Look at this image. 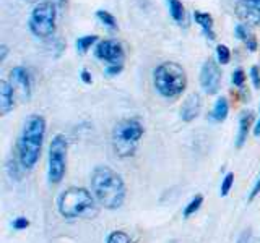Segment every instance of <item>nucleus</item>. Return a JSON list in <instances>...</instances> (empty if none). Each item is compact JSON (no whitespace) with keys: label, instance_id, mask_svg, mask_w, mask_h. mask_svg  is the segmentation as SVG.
<instances>
[{"label":"nucleus","instance_id":"obj_1","mask_svg":"<svg viewBox=\"0 0 260 243\" xmlns=\"http://www.w3.org/2000/svg\"><path fill=\"white\" fill-rule=\"evenodd\" d=\"M91 193L104 209H119L125 201L127 188L120 174L109 166H96L91 172Z\"/></svg>","mask_w":260,"mask_h":243},{"label":"nucleus","instance_id":"obj_2","mask_svg":"<svg viewBox=\"0 0 260 243\" xmlns=\"http://www.w3.org/2000/svg\"><path fill=\"white\" fill-rule=\"evenodd\" d=\"M46 136V118L39 113L24 120L23 130L16 141V157L24 170H31L38 164Z\"/></svg>","mask_w":260,"mask_h":243},{"label":"nucleus","instance_id":"obj_3","mask_svg":"<svg viewBox=\"0 0 260 243\" xmlns=\"http://www.w3.org/2000/svg\"><path fill=\"white\" fill-rule=\"evenodd\" d=\"M96 202L91 191L81 186H70L57 196V211L65 219L93 217L98 214Z\"/></svg>","mask_w":260,"mask_h":243},{"label":"nucleus","instance_id":"obj_4","mask_svg":"<svg viewBox=\"0 0 260 243\" xmlns=\"http://www.w3.org/2000/svg\"><path fill=\"white\" fill-rule=\"evenodd\" d=\"M153 85L161 97L176 99L187 88L185 70L176 62H162L153 71Z\"/></svg>","mask_w":260,"mask_h":243},{"label":"nucleus","instance_id":"obj_5","mask_svg":"<svg viewBox=\"0 0 260 243\" xmlns=\"http://www.w3.org/2000/svg\"><path fill=\"white\" fill-rule=\"evenodd\" d=\"M145 133L143 124L138 118L120 120L112 130V146L119 157H130L137 151L138 141Z\"/></svg>","mask_w":260,"mask_h":243},{"label":"nucleus","instance_id":"obj_6","mask_svg":"<svg viewBox=\"0 0 260 243\" xmlns=\"http://www.w3.org/2000/svg\"><path fill=\"white\" fill-rule=\"evenodd\" d=\"M67 154H69V141L65 135L57 133L51 144H49L47 156V180L51 185H59L65 172H67Z\"/></svg>","mask_w":260,"mask_h":243},{"label":"nucleus","instance_id":"obj_7","mask_svg":"<svg viewBox=\"0 0 260 243\" xmlns=\"http://www.w3.org/2000/svg\"><path fill=\"white\" fill-rule=\"evenodd\" d=\"M55 5L52 2H41L32 8L28 20V28L36 37L47 39L55 32Z\"/></svg>","mask_w":260,"mask_h":243},{"label":"nucleus","instance_id":"obj_8","mask_svg":"<svg viewBox=\"0 0 260 243\" xmlns=\"http://www.w3.org/2000/svg\"><path fill=\"white\" fill-rule=\"evenodd\" d=\"M94 57L98 60L106 62V67H124L125 52L120 43L114 39H106L98 43L94 47Z\"/></svg>","mask_w":260,"mask_h":243},{"label":"nucleus","instance_id":"obj_9","mask_svg":"<svg viewBox=\"0 0 260 243\" xmlns=\"http://www.w3.org/2000/svg\"><path fill=\"white\" fill-rule=\"evenodd\" d=\"M200 86L207 94H216L221 86V70L213 59H208L200 70Z\"/></svg>","mask_w":260,"mask_h":243},{"label":"nucleus","instance_id":"obj_10","mask_svg":"<svg viewBox=\"0 0 260 243\" xmlns=\"http://www.w3.org/2000/svg\"><path fill=\"white\" fill-rule=\"evenodd\" d=\"M238 18L250 26H260V0H239L234 7Z\"/></svg>","mask_w":260,"mask_h":243},{"label":"nucleus","instance_id":"obj_11","mask_svg":"<svg viewBox=\"0 0 260 243\" xmlns=\"http://www.w3.org/2000/svg\"><path fill=\"white\" fill-rule=\"evenodd\" d=\"M10 79L12 86H15L20 91L23 99L29 101L31 99V76L29 71L24 67H15L10 71Z\"/></svg>","mask_w":260,"mask_h":243},{"label":"nucleus","instance_id":"obj_12","mask_svg":"<svg viewBox=\"0 0 260 243\" xmlns=\"http://www.w3.org/2000/svg\"><path fill=\"white\" fill-rule=\"evenodd\" d=\"M200 110H202V99H200V96L192 93V94H189V96L185 97L182 105H181V118L189 124V122H192V120H195V118L199 117Z\"/></svg>","mask_w":260,"mask_h":243},{"label":"nucleus","instance_id":"obj_13","mask_svg":"<svg viewBox=\"0 0 260 243\" xmlns=\"http://www.w3.org/2000/svg\"><path fill=\"white\" fill-rule=\"evenodd\" d=\"M252 124H254V113H252L250 110L242 112L241 117H239V132H238V136H236V148L238 149L242 148L244 143L247 141Z\"/></svg>","mask_w":260,"mask_h":243},{"label":"nucleus","instance_id":"obj_14","mask_svg":"<svg viewBox=\"0 0 260 243\" xmlns=\"http://www.w3.org/2000/svg\"><path fill=\"white\" fill-rule=\"evenodd\" d=\"M13 86L7 79H2L0 81V112L2 115H7L13 109Z\"/></svg>","mask_w":260,"mask_h":243},{"label":"nucleus","instance_id":"obj_15","mask_svg":"<svg viewBox=\"0 0 260 243\" xmlns=\"http://www.w3.org/2000/svg\"><path fill=\"white\" fill-rule=\"evenodd\" d=\"M193 20L202 28L203 34H205L210 40H215L216 34H215V31H213V16H211L210 13L195 10L193 12Z\"/></svg>","mask_w":260,"mask_h":243},{"label":"nucleus","instance_id":"obj_16","mask_svg":"<svg viewBox=\"0 0 260 243\" xmlns=\"http://www.w3.org/2000/svg\"><path fill=\"white\" fill-rule=\"evenodd\" d=\"M228 113H230V104H228L226 97H218L213 109L210 112V118L213 122H224Z\"/></svg>","mask_w":260,"mask_h":243},{"label":"nucleus","instance_id":"obj_17","mask_svg":"<svg viewBox=\"0 0 260 243\" xmlns=\"http://www.w3.org/2000/svg\"><path fill=\"white\" fill-rule=\"evenodd\" d=\"M169 13L173 16V20L179 24H182L185 21V10L181 0H168Z\"/></svg>","mask_w":260,"mask_h":243},{"label":"nucleus","instance_id":"obj_18","mask_svg":"<svg viewBox=\"0 0 260 243\" xmlns=\"http://www.w3.org/2000/svg\"><path fill=\"white\" fill-rule=\"evenodd\" d=\"M98 43V36L91 34V36H81L77 39V43H75V47H77V51L80 54H86L89 49L93 47V44Z\"/></svg>","mask_w":260,"mask_h":243},{"label":"nucleus","instance_id":"obj_19","mask_svg":"<svg viewBox=\"0 0 260 243\" xmlns=\"http://www.w3.org/2000/svg\"><path fill=\"white\" fill-rule=\"evenodd\" d=\"M202 205H203V196H202V194H197V196L192 198L189 201V205L185 206V209H184V217H190L192 214H195L200 209Z\"/></svg>","mask_w":260,"mask_h":243},{"label":"nucleus","instance_id":"obj_20","mask_svg":"<svg viewBox=\"0 0 260 243\" xmlns=\"http://www.w3.org/2000/svg\"><path fill=\"white\" fill-rule=\"evenodd\" d=\"M96 18L100 20L103 24H106L108 28H111V29H116L117 28V21H116V18H114V15H111L109 12L98 10L96 12Z\"/></svg>","mask_w":260,"mask_h":243},{"label":"nucleus","instance_id":"obj_21","mask_svg":"<svg viewBox=\"0 0 260 243\" xmlns=\"http://www.w3.org/2000/svg\"><path fill=\"white\" fill-rule=\"evenodd\" d=\"M7 170H8V175H10L12 178H15V180H20V177H21V170H24V169H23V166L20 164L18 157H15L13 160L8 162Z\"/></svg>","mask_w":260,"mask_h":243},{"label":"nucleus","instance_id":"obj_22","mask_svg":"<svg viewBox=\"0 0 260 243\" xmlns=\"http://www.w3.org/2000/svg\"><path fill=\"white\" fill-rule=\"evenodd\" d=\"M106 243H132V240H130V237L122 230H114L108 235V240H106Z\"/></svg>","mask_w":260,"mask_h":243},{"label":"nucleus","instance_id":"obj_23","mask_svg":"<svg viewBox=\"0 0 260 243\" xmlns=\"http://www.w3.org/2000/svg\"><path fill=\"white\" fill-rule=\"evenodd\" d=\"M216 59H218V63H221V65L230 63V60H231V52H230V49H228L224 44H219L216 47Z\"/></svg>","mask_w":260,"mask_h":243},{"label":"nucleus","instance_id":"obj_24","mask_svg":"<svg viewBox=\"0 0 260 243\" xmlns=\"http://www.w3.org/2000/svg\"><path fill=\"white\" fill-rule=\"evenodd\" d=\"M233 185H234V174L228 172L223 178V182H221V190H219V194H221V196H228L231 188H233Z\"/></svg>","mask_w":260,"mask_h":243},{"label":"nucleus","instance_id":"obj_25","mask_svg":"<svg viewBox=\"0 0 260 243\" xmlns=\"http://www.w3.org/2000/svg\"><path fill=\"white\" fill-rule=\"evenodd\" d=\"M236 37L238 39H241V40H244V43H247V40L250 39V37H254L250 34V31H249V28H247V24H238V26H236Z\"/></svg>","mask_w":260,"mask_h":243},{"label":"nucleus","instance_id":"obj_26","mask_svg":"<svg viewBox=\"0 0 260 243\" xmlns=\"http://www.w3.org/2000/svg\"><path fill=\"white\" fill-rule=\"evenodd\" d=\"M231 81H233V85H234V86L241 88V86L244 85V81H246V73H244V70H241V68L234 70Z\"/></svg>","mask_w":260,"mask_h":243},{"label":"nucleus","instance_id":"obj_27","mask_svg":"<svg viewBox=\"0 0 260 243\" xmlns=\"http://www.w3.org/2000/svg\"><path fill=\"white\" fill-rule=\"evenodd\" d=\"M28 225H29V221H28L26 217H23V216L16 217L15 221H13V229H15V230H24Z\"/></svg>","mask_w":260,"mask_h":243},{"label":"nucleus","instance_id":"obj_28","mask_svg":"<svg viewBox=\"0 0 260 243\" xmlns=\"http://www.w3.org/2000/svg\"><path fill=\"white\" fill-rule=\"evenodd\" d=\"M250 78H252V83H254V88L260 89V70L255 65L250 68Z\"/></svg>","mask_w":260,"mask_h":243},{"label":"nucleus","instance_id":"obj_29","mask_svg":"<svg viewBox=\"0 0 260 243\" xmlns=\"http://www.w3.org/2000/svg\"><path fill=\"white\" fill-rule=\"evenodd\" d=\"M258 194H260V175L257 177L254 188H252V191H250V194H249V201H254V199L258 196Z\"/></svg>","mask_w":260,"mask_h":243},{"label":"nucleus","instance_id":"obj_30","mask_svg":"<svg viewBox=\"0 0 260 243\" xmlns=\"http://www.w3.org/2000/svg\"><path fill=\"white\" fill-rule=\"evenodd\" d=\"M124 70V67H106L104 70V75H108V76H116L119 75V73Z\"/></svg>","mask_w":260,"mask_h":243},{"label":"nucleus","instance_id":"obj_31","mask_svg":"<svg viewBox=\"0 0 260 243\" xmlns=\"http://www.w3.org/2000/svg\"><path fill=\"white\" fill-rule=\"evenodd\" d=\"M81 81H83V83H86V85H91L93 83V78H91V73H89L88 70H81Z\"/></svg>","mask_w":260,"mask_h":243},{"label":"nucleus","instance_id":"obj_32","mask_svg":"<svg viewBox=\"0 0 260 243\" xmlns=\"http://www.w3.org/2000/svg\"><path fill=\"white\" fill-rule=\"evenodd\" d=\"M246 46H247V49H249L250 52H255L257 51V40H255V37H250L246 43Z\"/></svg>","mask_w":260,"mask_h":243},{"label":"nucleus","instance_id":"obj_33","mask_svg":"<svg viewBox=\"0 0 260 243\" xmlns=\"http://www.w3.org/2000/svg\"><path fill=\"white\" fill-rule=\"evenodd\" d=\"M7 54H8V47L5 44H2V46H0V62H5Z\"/></svg>","mask_w":260,"mask_h":243},{"label":"nucleus","instance_id":"obj_34","mask_svg":"<svg viewBox=\"0 0 260 243\" xmlns=\"http://www.w3.org/2000/svg\"><path fill=\"white\" fill-rule=\"evenodd\" d=\"M254 135L255 136H260V115H258V120H257V124L254 127Z\"/></svg>","mask_w":260,"mask_h":243}]
</instances>
